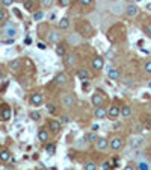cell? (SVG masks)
<instances>
[{
    "label": "cell",
    "instance_id": "cell-1",
    "mask_svg": "<svg viewBox=\"0 0 151 170\" xmlns=\"http://www.w3.org/2000/svg\"><path fill=\"white\" fill-rule=\"evenodd\" d=\"M128 144H130V147H132V149L141 147V146L144 144V137H142V135H133V137H130Z\"/></svg>",
    "mask_w": 151,
    "mask_h": 170
},
{
    "label": "cell",
    "instance_id": "cell-2",
    "mask_svg": "<svg viewBox=\"0 0 151 170\" xmlns=\"http://www.w3.org/2000/svg\"><path fill=\"white\" fill-rule=\"evenodd\" d=\"M62 105H64L65 108H71V106L74 105V96L65 94V96L62 97Z\"/></svg>",
    "mask_w": 151,
    "mask_h": 170
},
{
    "label": "cell",
    "instance_id": "cell-3",
    "mask_svg": "<svg viewBox=\"0 0 151 170\" xmlns=\"http://www.w3.org/2000/svg\"><path fill=\"white\" fill-rule=\"evenodd\" d=\"M122 144H124V141H122L119 137H115V138H112V141L109 143V146L112 147L113 150H119V149L122 147Z\"/></svg>",
    "mask_w": 151,
    "mask_h": 170
},
{
    "label": "cell",
    "instance_id": "cell-4",
    "mask_svg": "<svg viewBox=\"0 0 151 170\" xmlns=\"http://www.w3.org/2000/svg\"><path fill=\"white\" fill-rule=\"evenodd\" d=\"M42 102H44V97H42V94H39V93H35V94H32V96H30V103H32V105H35V106H39Z\"/></svg>",
    "mask_w": 151,
    "mask_h": 170
},
{
    "label": "cell",
    "instance_id": "cell-5",
    "mask_svg": "<svg viewBox=\"0 0 151 170\" xmlns=\"http://www.w3.org/2000/svg\"><path fill=\"white\" fill-rule=\"evenodd\" d=\"M92 67H94L95 70H101V68L104 67V59H103L101 56H95V58L92 59Z\"/></svg>",
    "mask_w": 151,
    "mask_h": 170
},
{
    "label": "cell",
    "instance_id": "cell-6",
    "mask_svg": "<svg viewBox=\"0 0 151 170\" xmlns=\"http://www.w3.org/2000/svg\"><path fill=\"white\" fill-rule=\"evenodd\" d=\"M119 114H121V109H119L118 106H111L109 111H107V117H109V119H116Z\"/></svg>",
    "mask_w": 151,
    "mask_h": 170
},
{
    "label": "cell",
    "instance_id": "cell-7",
    "mask_svg": "<svg viewBox=\"0 0 151 170\" xmlns=\"http://www.w3.org/2000/svg\"><path fill=\"white\" fill-rule=\"evenodd\" d=\"M125 12H127V15H128V17H135V15H138L139 8H138L136 5H128V6H127V9H125Z\"/></svg>",
    "mask_w": 151,
    "mask_h": 170
},
{
    "label": "cell",
    "instance_id": "cell-8",
    "mask_svg": "<svg viewBox=\"0 0 151 170\" xmlns=\"http://www.w3.org/2000/svg\"><path fill=\"white\" fill-rule=\"evenodd\" d=\"M103 94H100V93H95L94 96H92V103H94V106H101L103 105Z\"/></svg>",
    "mask_w": 151,
    "mask_h": 170
},
{
    "label": "cell",
    "instance_id": "cell-9",
    "mask_svg": "<svg viewBox=\"0 0 151 170\" xmlns=\"http://www.w3.org/2000/svg\"><path fill=\"white\" fill-rule=\"evenodd\" d=\"M97 147H98V150H106L109 147V141L106 138H98L97 140Z\"/></svg>",
    "mask_w": 151,
    "mask_h": 170
},
{
    "label": "cell",
    "instance_id": "cell-10",
    "mask_svg": "<svg viewBox=\"0 0 151 170\" xmlns=\"http://www.w3.org/2000/svg\"><path fill=\"white\" fill-rule=\"evenodd\" d=\"M106 116H107V111H106L103 106H97V108H95V117H97V119H104Z\"/></svg>",
    "mask_w": 151,
    "mask_h": 170
},
{
    "label": "cell",
    "instance_id": "cell-11",
    "mask_svg": "<svg viewBox=\"0 0 151 170\" xmlns=\"http://www.w3.org/2000/svg\"><path fill=\"white\" fill-rule=\"evenodd\" d=\"M67 81H68V78H67V75H65V73H59V75L56 76V79H54V82H56L58 85L67 84Z\"/></svg>",
    "mask_w": 151,
    "mask_h": 170
},
{
    "label": "cell",
    "instance_id": "cell-12",
    "mask_svg": "<svg viewBox=\"0 0 151 170\" xmlns=\"http://www.w3.org/2000/svg\"><path fill=\"white\" fill-rule=\"evenodd\" d=\"M59 40H61V35H59V32H56V31H51V32L48 34V41H50V42H53V44H54V42H58Z\"/></svg>",
    "mask_w": 151,
    "mask_h": 170
},
{
    "label": "cell",
    "instance_id": "cell-13",
    "mask_svg": "<svg viewBox=\"0 0 151 170\" xmlns=\"http://www.w3.org/2000/svg\"><path fill=\"white\" fill-rule=\"evenodd\" d=\"M48 126H50V131H51V132H59V131H61V123H59L58 120H50Z\"/></svg>",
    "mask_w": 151,
    "mask_h": 170
},
{
    "label": "cell",
    "instance_id": "cell-14",
    "mask_svg": "<svg viewBox=\"0 0 151 170\" xmlns=\"http://www.w3.org/2000/svg\"><path fill=\"white\" fill-rule=\"evenodd\" d=\"M38 140L42 141V143H45V141L48 140V132H47L45 129H41V131L38 132Z\"/></svg>",
    "mask_w": 151,
    "mask_h": 170
},
{
    "label": "cell",
    "instance_id": "cell-15",
    "mask_svg": "<svg viewBox=\"0 0 151 170\" xmlns=\"http://www.w3.org/2000/svg\"><path fill=\"white\" fill-rule=\"evenodd\" d=\"M107 76H109V79H112V81H116V79L119 78V72H118L116 68H109V72H107Z\"/></svg>",
    "mask_w": 151,
    "mask_h": 170
},
{
    "label": "cell",
    "instance_id": "cell-16",
    "mask_svg": "<svg viewBox=\"0 0 151 170\" xmlns=\"http://www.w3.org/2000/svg\"><path fill=\"white\" fill-rule=\"evenodd\" d=\"M2 119L3 120H9L11 119V108H8V106L2 108Z\"/></svg>",
    "mask_w": 151,
    "mask_h": 170
},
{
    "label": "cell",
    "instance_id": "cell-17",
    "mask_svg": "<svg viewBox=\"0 0 151 170\" xmlns=\"http://www.w3.org/2000/svg\"><path fill=\"white\" fill-rule=\"evenodd\" d=\"M9 160H11V153L8 150H2L0 152V161L2 163H8Z\"/></svg>",
    "mask_w": 151,
    "mask_h": 170
},
{
    "label": "cell",
    "instance_id": "cell-18",
    "mask_svg": "<svg viewBox=\"0 0 151 170\" xmlns=\"http://www.w3.org/2000/svg\"><path fill=\"white\" fill-rule=\"evenodd\" d=\"M20 65H21V61H20V59H12V61L9 62V68H11V70H18Z\"/></svg>",
    "mask_w": 151,
    "mask_h": 170
},
{
    "label": "cell",
    "instance_id": "cell-19",
    "mask_svg": "<svg viewBox=\"0 0 151 170\" xmlns=\"http://www.w3.org/2000/svg\"><path fill=\"white\" fill-rule=\"evenodd\" d=\"M85 138H86V141H88V143H94V141H97V140H98V135H97L95 132H89V134H86V137H85Z\"/></svg>",
    "mask_w": 151,
    "mask_h": 170
},
{
    "label": "cell",
    "instance_id": "cell-20",
    "mask_svg": "<svg viewBox=\"0 0 151 170\" xmlns=\"http://www.w3.org/2000/svg\"><path fill=\"white\" fill-rule=\"evenodd\" d=\"M58 26H59V29H68L70 28V20L68 18H62Z\"/></svg>",
    "mask_w": 151,
    "mask_h": 170
},
{
    "label": "cell",
    "instance_id": "cell-21",
    "mask_svg": "<svg viewBox=\"0 0 151 170\" xmlns=\"http://www.w3.org/2000/svg\"><path fill=\"white\" fill-rule=\"evenodd\" d=\"M112 11H113V14H121L122 12V5L121 3H113L112 5Z\"/></svg>",
    "mask_w": 151,
    "mask_h": 170
},
{
    "label": "cell",
    "instance_id": "cell-22",
    "mask_svg": "<svg viewBox=\"0 0 151 170\" xmlns=\"http://www.w3.org/2000/svg\"><path fill=\"white\" fill-rule=\"evenodd\" d=\"M15 34H17V32H15V29H14V28H11V26L5 29V35H6V37H9V38H14V37H15Z\"/></svg>",
    "mask_w": 151,
    "mask_h": 170
},
{
    "label": "cell",
    "instance_id": "cell-23",
    "mask_svg": "<svg viewBox=\"0 0 151 170\" xmlns=\"http://www.w3.org/2000/svg\"><path fill=\"white\" fill-rule=\"evenodd\" d=\"M121 116L125 117V119L130 117V116H132V108H130V106H124V108L121 109Z\"/></svg>",
    "mask_w": 151,
    "mask_h": 170
},
{
    "label": "cell",
    "instance_id": "cell-24",
    "mask_svg": "<svg viewBox=\"0 0 151 170\" xmlns=\"http://www.w3.org/2000/svg\"><path fill=\"white\" fill-rule=\"evenodd\" d=\"M68 41L71 42V44H79L80 42V37L76 35V34H71V35H68Z\"/></svg>",
    "mask_w": 151,
    "mask_h": 170
},
{
    "label": "cell",
    "instance_id": "cell-25",
    "mask_svg": "<svg viewBox=\"0 0 151 170\" xmlns=\"http://www.w3.org/2000/svg\"><path fill=\"white\" fill-rule=\"evenodd\" d=\"M65 62H67V65H74V64H76V56L73 55V53H68V55H67V61H65Z\"/></svg>",
    "mask_w": 151,
    "mask_h": 170
},
{
    "label": "cell",
    "instance_id": "cell-26",
    "mask_svg": "<svg viewBox=\"0 0 151 170\" xmlns=\"http://www.w3.org/2000/svg\"><path fill=\"white\" fill-rule=\"evenodd\" d=\"M56 55H58V56H65V55H67V52H65V47H62V46H58V47H56Z\"/></svg>",
    "mask_w": 151,
    "mask_h": 170
},
{
    "label": "cell",
    "instance_id": "cell-27",
    "mask_svg": "<svg viewBox=\"0 0 151 170\" xmlns=\"http://www.w3.org/2000/svg\"><path fill=\"white\" fill-rule=\"evenodd\" d=\"M24 9L26 11H32L33 9V2L32 0H24Z\"/></svg>",
    "mask_w": 151,
    "mask_h": 170
},
{
    "label": "cell",
    "instance_id": "cell-28",
    "mask_svg": "<svg viewBox=\"0 0 151 170\" xmlns=\"http://www.w3.org/2000/svg\"><path fill=\"white\" fill-rule=\"evenodd\" d=\"M77 76H79V79H88V72L86 70H79Z\"/></svg>",
    "mask_w": 151,
    "mask_h": 170
},
{
    "label": "cell",
    "instance_id": "cell-29",
    "mask_svg": "<svg viewBox=\"0 0 151 170\" xmlns=\"http://www.w3.org/2000/svg\"><path fill=\"white\" fill-rule=\"evenodd\" d=\"M30 119L35 120V122H38V120L41 119V114H39L38 111H33V113H30Z\"/></svg>",
    "mask_w": 151,
    "mask_h": 170
},
{
    "label": "cell",
    "instance_id": "cell-30",
    "mask_svg": "<svg viewBox=\"0 0 151 170\" xmlns=\"http://www.w3.org/2000/svg\"><path fill=\"white\" fill-rule=\"evenodd\" d=\"M42 17H44V12H42V11H39V12H35V14H33V20H37V21L42 20Z\"/></svg>",
    "mask_w": 151,
    "mask_h": 170
},
{
    "label": "cell",
    "instance_id": "cell-31",
    "mask_svg": "<svg viewBox=\"0 0 151 170\" xmlns=\"http://www.w3.org/2000/svg\"><path fill=\"white\" fill-rule=\"evenodd\" d=\"M6 17H8V14H6V11H5L3 8H0V21H3V20H6Z\"/></svg>",
    "mask_w": 151,
    "mask_h": 170
},
{
    "label": "cell",
    "instance_id": "cell-32",
    "mask_svg": "<svg viewBox=\"0 0 151 170\" xmlns=\"http://www.w3.org/2000/svg\"><path fill=\"white\" fill-rule=\"evenodd\" d=\"M144 70H145L147 73H151V61H147V62H145V65H144Z\"/></svg>",
    "mask_w": 151,
    "mask_h": 170
},
{
    "label": "cell",
    "instance_id": "cell-33",
    "mask_svg": "<svg viewBox=\"0 0 151 170\" xmlns=\"http://www.w3.org/2000/svg\"><path fill=\"white\" fill-rule=\"evenodd\" d=\"M45 150H47L48 153H54V150H56V147H54L53 144H48V146L45 147Z\"/></svg>",
    "mask_w": 151,
    "mask_h": 170
},
{
    "label": "cell",
    "instance_id": "cell-34",
    "mask_svg": "<svg viewBox=\"0 0 151 170\" xmlns=\"http://www.w3.org/2000/svg\"><path fill=\"white\" fill-rule=\"evenodd\" d=\"M85 169H88V170H95V169H97V166H95L94 163H88V164L85 166Z\"/></svg>",
    "mask_w": 151,
    "mask_h": 170
},
{
    "label": "cell",
    "instance_id": "cell-35",
    "mask_svg": "<svg viewBox=\"0 0 151 170\" xmlns=\"http://www.w3.org/2000/svg\"><path fill=\"white\" fill-rule=\"evenodd\" d=\"M71 3V0H59V5L61 6H68Z\"/></svg>",
    "mask_w": 151,
    "mask_h": 170
},
{
    "label": "cell",
    "instance_id": "cell-36",
    "mask_svg": "<svg viewBox=\"0 0 151 170\" xmlns=\"http://www.w3.org/2000/svg\"><path fill=\"white\" fill-rule=\"evenodd\" d=\"M14 3V0H2V5L3 6H11Z\"/></svg>",
    "mask_w": 151,
    "mask_h": 170
},
{
    "label": "cell",
    "instance_id": "cell-37",
    "mask_svg": "<svg viewBox=\"0 0 151 170\" xmlns=\"http://www.w3.org/2000/svg\"><path fill=\"white\" fill-rule=\"evenodd\" d=\"M47 111H48V113H54V111H56V106H54V105H47Z\"/></svg>",
    "mask_w": 151,
    "mask_h": 170
},
{
    "label": "cell",
    "instance_id": "cell-38",
    "mask_svg": "<svg viewBox=\"0 0 151 170\" xmlns=\"http://www.w3.org/2000/svg\"><path fill=\"white\" fill-rule=\"evenodd\" d=\"M138 167H139L141 170H147V169H148V164H147V163H141Z\"/></svg>",
    "mask_w": 151,
    "mask_h": 170
},
{
    "label": "cell",
    "instance_id": "cell-39",
    "mask_svg": "<svg viewBox=\"0 0 151 170\" xmlns=\"http://www.w3.org/2000/svg\"><path fill=\"white\" fill-rule=\"evenodd\" d=\"M42 6H45V8L51 6V0H42Z\"/></svg>",
    "mask_w": 151,
    "mask_h": 170
},
{
    "label": "cell",
    "instance_id": "cell-40",
    "mask_svg": "<svg viewBox=\"0 0 151 170\" xmlns=\"http://www.w3.org/2000/svg\"><path fill=\"white\" fill-rule=\"evenodd\" d=\"M144 31H145V34H147L148 37H151V26H145Z\"/></svg>",
    "mask_w": 151,
    "mask_h": 170
},
{
    "label": "cell",
    "instance_id": "cell-41",
    "mask_svg": "<svg viewBox=\"0 0 151 170\" xmlns=\"http://www.w3.org/2000/svg\"><path fill=\"white\" fill-rule=\"evenodd\" d=\"M82 5H85V6H88V5H91L92 3V0H79Z\"/></svg>",
    "mask_w": 151,
    "mask_h": 170
},
{
    "label": "cell",
    "instance_id": "cell-42",
    "mask_svg": "<svg viewBox=\"0 0 151 170\" xmlns=\"http://www.w3.org/2000/svg\"><path fill=\"white\" fill-rule=\"evenodd\" d=\"M61 120H62V123H68V122H70V117H67V116H65V117H62Z\"/></svg>",
    "mask_w": 151,
    "mask_h": 170
},
{
    "label": "cell",
    "instance_id": "cell-43",
    "mask_svg": "<svg viewBox=\"0 0 151 170\" xmlns=\"http://www.w3.org/2000/svg\"><path fill=\"white\" fill-rule=\"evenodd\" d=\"M142 129H144V126H142L141 123H138V125H136V131H138V132H141Z\"/></svg>",
    "mask_w": 151,
    "mask_h": 170
},
{
    "label": "cell",
    "instance_id": "cell-44",
    "mask_svg": "<svg viewBox=\"0 0 151 170\" xmlns=\"http://www.w3.org/2000/svg\"><path fill=\"white\" fill-rule=\"evenodd\" d=\"M103 169H111V163H103Z\"/></svg>",
    "mask_w": 151,
    "mask_h": 170
},
{
    "label": "cell",
    "instance_id": "cell-45",
    "mask_svg": "<svg viewBox=\"0 0 151 170\" xmlns=\"http://www.w3.org/2000/svg\"><path fill=\"white\" fill-rule=\"evenodd\" d=\"M38 47H39L41 50H44V49H45V44H44V42H38Z\"/></svg>",
    "mask_w": 151,
    "mask_h": 170
},
{
    "label": "cell",
    "instance_id": "cell-46",
    "mask_svg": "<svg viewBox=\"0 0 151 170\" xmlns=\"http://www.w3.org/2000/svg\"><path fill=\"white\" fill-rule=\"evenodd\" d=\"M147 9H148V11H151V3H148V5H147Z\"/></svg>",
    "mask_w": 151,
    "mask_h": 170
},
{
    "label": "cell",
    "instance_id": "cell-47",
    "mask_svg": "<svg viewBox=\"0 0 151 170\" xmlns=\"http://www.w3.org/2000/svg\"><path fill=\"white\" fill-rule=\"evenodd\" d=\"M2 78H3V73H2V72H0V79H2Z\"/></svg>",
    "mask_w": 151,
    "mask_h": 170
},
{
    "label": "cell",
    "instance_id": "cell-48",
    "mask_svg": "<svg viewBox=\"0 0 151 170\" xmlns=\"http://www.w3.org/2000/svg\"><path fill=\"white\" fill-rule=\"evenodd\" d=\"M150 88H151V82H150Z\"/></svg>",
    "mask_w": 151,
    "mask_h": 170
},
{
    "label": "cell",
    "instance_id": "cell-49",
    "mask_svg": "<svg viewBox=\"0 0 151 170\" xmlns=\"http://www.w3.org/2000/svg\"><path fill=\"white\" fill-rule=\"evenodd\" d=\"M128 2H133V0H128Z\"/></svg>",
    "mask_w": 151,
    "mask_h": 170
}]
</instances>
